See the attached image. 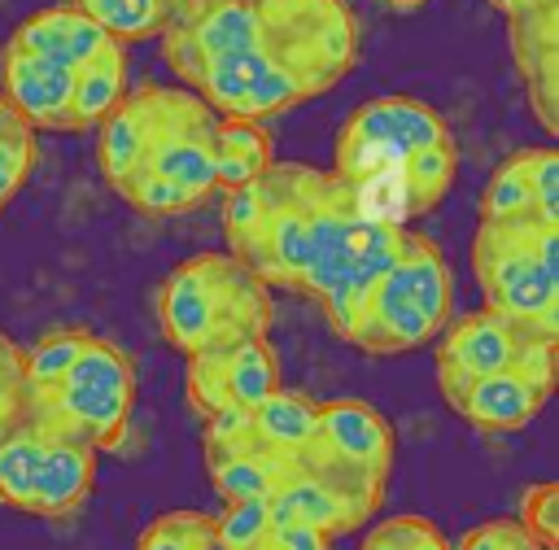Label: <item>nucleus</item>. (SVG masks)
Masks as SVG:
<instances>
[{"mask_svg":"<svg viewBox=\"0 0 559 550\" xmlns=\"http://www.w3.org/2000/svg\"><path fill=\"white\" fill-rule=\"evenodd\" d=\"M271 319V288L236 253H197L157 288V327L183 358L266 336Z\"/></svg>","mask_w":559,"mask_h":550,"instance_id":"obj_1","label":"nucleus"},{"mask_svg":"<svg viewBox=\"0 0 559 550\" xmlns=\"http://www.w3.org/2000/svg\"><path fill=\"white\" fill-rule=\"evenodd\" d=\"M450 306L454 279L441 249L424 231L406 227L393 266L371 284L345 340L367 354H406L428 345L445 327Z\"/></svg>","mask_w":559,"mask_h":550,"instance_id":"obj_2","label":"nucleus"},{"mask_svg":"<svg viewBox=\"0 0 559 550\" xmlns=\"http://www.w3.org/2000/svg\"><path fill=\"white\" fill-rule=\"evenodd\" d=\"M485 310L559 332V227L537 218L480 223L472 244Z\"/></svg>","mask_w":559,"mask_h":550,"instance_id":"obj_3","label":"nucleus"},{"mask_svg":"<svg viewBox=\"0 0 559 550\" xmlns=\"http://www.w3.org/2000/svg\"><path fill=\"white\" fill-rule=\"evenodd\" d=\"M328 170L301 162H271L258 179V214L249 227L227 236V253H236L266 288L301 292L306 244H310V205L323 188Z\"/></svg>","mask_w":559,"mask_h":550,"instance_id":"obj_4","label":"nucleus"},{"mask_svg":"<svg viewBox=\"0 0 559 550\" xmlns=\"http://www.w3.org/2000/svg\"><path fill=\"white\" fill-rule=\"evenodd\" d=\"M262 48L301 96L332 92L358 61V22L345 0H249Z\"/></svg>","mask_w":559,"mask_h":550,"instance_id":"obj_5","label":"nucleus"},{"mask_svg":"<svg viewBox=\"0 0 559 550\" xmlns=\"http://www.w3.org/2000/svg\"><path fill=\"white\" fill-rule=\"evenodd\" d=\"M131 406H135L131 358L114 340L87 332L70 371L44 397H31V419H39L44 428L79 432L96 450H122L131 432Z\"/></svg>","mask_w":559,"mask_h":550,"instance_id":"obj_6","label":"nucleus"},{"mask_svg":"<svg viewBox=\"0 0 559 550\" xmlns=\"http://www.w3.org/2000/svg\"><path fill=\"white\" fill-rule=\"evenodd\" d=\"M542 332L546 327L511 323L493 310H472V314L445 319V327L432 340H437V380H441V397L450 402V410L459 406V397L472 380L511 371L520 349ZM546 336H559V332H546Z\"/></svg>","mask_w":559,"mask_h":550,"instance_id":"obj_7","label":"nucleus"},{"mask_svg":"<svg viewBox=\"0 0 559 550\" xmlns=\"http://www.w3.org/2000/svg\"><path fill=\"white\" fill-rule=\"evenodd\" d=\"M515 70L524 79V96L533 105V118L542 131H559V0L528 4L520 13H507Z\"/></svg>","mask_w":559,"mask_h":550,"instance_id":"obj_8","label":"nucleus"},{"mask_svg":"<svg viewBox=\"0 0 559 550\" xmlns=\"http://www.w3.org/2000/svg\"><path fill=\"white\" fill-rule=\"evenodd\" d=\"M537 218L559 227V157L555 148L511 153L480 192V223Z\"/></svg>","mask_w":559,"mask_h":550,"instance_id":"obj_9","label":"nucleus"},{"mask_svg":"<svg viewBox=\"0 0 559 550\" xmlns=\"http://www.w3.org/2000/svg\"><path fill=\"white\" fill-rule=\"evenodd\" d=\"M70 87H74V70L35 57L17 44L4 48L0 96L31 131H70Z\"/></svg>","mask_w":559,"mask_h":550,"instance_id":"obj_10","label":"nucleus"},{"mask_svg":"<svg viewBox=\"0 0 559 550\" xmlns=\"http://www.w3.org/2000/svg\"><path fill=\"white\" fill-rule=\"evenodd\" d=\"M314 445L376 476H389L393 467V423L376 406L354 397L314 402Z\"/></svg>","mask_w":559,"mask_h":550,"instance_id":"obj_11","label":"nucleus"},{"mask_svg":"<svg viewBox=\"0 0 559 550\" xmlns=\"http://www.w3.org/2000/svg\"><path fill=\"white\" fill-rule=\"evenodd\" d=\"M345 135H358V140H371L380 148H389L393 157H406V153H419V148H432V144H445L454 140L445 118L415 100V96H376L367 105H358L345 127Z\"/></svg>","mask_w":559,"mask_h":550,"instance_id":"obj_12","label":"nucleus"},{"mask_svg":"<svg viewBox=\"0 0 559 550\" xmlns=\"http://www.w3.org/2000/svg\"><path fill=\"white\" fill-rule=\"evenodd\" d=\"M96 445L83 441L79 432L66 428H48L44 441V458L35 471V489H31V515L44 519H61L70 511L83 506V498L92 493V476H96Z\"/></svg>","mask_w":559,"mask_h":550,"instance_id":"obj_13","label":"nucleus"},{"mask_svg":"<svg viewBox=\"0 0 559 550\" xmlns=\"http://www.w3.org/2000/svg\"><path fill=\"white\" fill-rule=\"evenodd\" d=\"M157 135V83L127 87L122 100L96 122V166L114 188L135 166H144Z\"/></svg>","mask_w":559,"mask_h":550,"instance_id":"obj_14","label":"nucleus"},{"mask_svg":"<svg viewBox=\"0 0 559 550\" xmlns=\"http://www.w3.org/2000/svg\"><path fill=\"white\" fill-rule=\"evenodd\" d=\"M546 397H550L546 384H537V380H528L524 371L511 367V371H493V375L472 380L454 410L467 423H476L480 432H515V428L537 419Z\"/></svg>","mask_w":559,"mask_h":550,"instance_id":"obj_15","label":"nucleus"},{"mask_svg":"<svg viewBox=\"0 0 559 550\" xmlns=\"http://www.w3.org/2000/svg\"><path fill=\"white\" fill-rule=\"evenodd\" d=\"M9 44L26 48V52H35V57H48V61H57V65H66V70H79L87 57H96L100 48H109L114 35H109L105 26H96L83 9L57 4V9L31 13V17L13 31Z\"/></svg>","mask_w":559,"mask_h":550,"instance_id":"obj_16","label":"nucleus"},{"mask_svg":"<svg viewBox=\"0 0 559 550\" xmlns=\"http://www.w3.org/2000/svg\"><path fill=\"white\" fill-rule=\"evenodd\" d=\"M210 153H214V179L223 192L258 179L275 162V144L262 118H218L210 135Z\"/></svg>","mask_w":559,"mask_h":550,"instance_id":"obj_17","label":"nucleus"},{"mask_svg":"<svg viewBox=\"0 0 559 550\" xmlns=\"http://www.w3.org/2000/svg\"><path fill=\"white\" fill-rule=\"evenodd\" d=\"M127 92V48L114 39L109 48H100L96 57H87L74 70V87H70V131H87L96 127Z\"/></svg>","mask_w":559,"mask_h":550,"instance_id":"obj_18","label":"nucleus"},{"mask_svg":"<svg viewBox=\"0 0 559 550\" xmlns=\"http://www.w3.org/2000/svg\"><path fill=\"white\" fill-rule=\"evenodd\" d=\"M297 467L310 471L319 485H328V489L336 493V502H341L345 515H349V528H362V524L376 515L380 493H384V476H376V471H367V467H358V463H345V458L319 450L314 441L297 454Z\"/></svg>","mask_w":559,"mask_h":550,"instance_id":"obj_19","label":"nucleus"},{"mask_svg":"<svg viewBox=\"0 0 559 550\" xmlns=\"http://www.w3.org/2000/svg\"><path fill=\"white\" fill-rule=\"evenodd\" d=\"M218 367H223V388L231 406L253 410L262 397L280 388V358L266 336H249V340L218 349Z\"/></svg>","mask_w":559,"mask_h":550,"instance_id":"obj_20","label":"nucleus"},{"mask_svg":"<svg viewBox=\"0 0 559 550\" xmlns=\"http://www.w3.org/2000/svg\"><path fill=\"white\" fill-rule=\"evenodd\" d=\"M249 428L262 445L297 458L310 441H314V402L293 393V388H275L271 397H262L249 410Z\"/></svg>","mask_w":559,"mask_h":550,"instance_id":"obj_21","label":"nucleus"},{"mask_svg":"<svg viewBox=\"0 0 559 550\" xmlns=\"http://www.w3.org/2000/svg\"><path fill=\"white\" fill-rule=\"evenodd\" d=\"M454 170H459V148L454 140L445 144H432V148H419V153H406L397 179H402V218H419L428 214L454 183Z\"/></svg>","mask_w":559,"mask_h":550,"instance_id":"obj_22","label":"nucleus"},{"mask_svg":"<svg viewBox=\"0 0 559 550\" xmlns=\"http://www.w3.org/2000/svg\"><path fill=\"white\" fill-rule=\"evenodd\" d=\"M44 441H48V428L39 419H31V415L0 437V502L4 506H13V511L31 506L35 471H39V458H44Z\"/></svg>","mask_w":559,"mask_h":550,"instance_id":"obj_23","label":"nucleus"},{"mask_svg":"<svg viewBox=\"0 0 559 550\" xmlns=\"http://www.w3.org/2000/svg\"><path fill=\"white\" fill-rule=\"evenodd\" d=\"M74 9H83L96 26H105L118 44H135V39H157L162 26L179 13L175 0H70Z\"/></svg>","mask_w":559,"mask_h":550,"instance_id":"obj_24","label":"nucleus"},{"mask_svg":"<svg viewBox=\"0 0 559 550\" xmlns=\"http://www.w3.org/2000/svg\"><path fill=\"white\" fill-rule=\"evenodd\" d=\"M87 340V327H52L48 336H39L31 349H22V380H26V397H44L79 358Z\"/></svg>","mask_w":559,"mask_h":550,"instance_id":"obj_25","label":"nucleus"},{"mask_svg":"<svg viewBox=\"0 0 559 550\" xmlns=\"http://www.w3.org/2000/svg\"><path fill=\"white\" fill-rule=\"evenodd\" d=\"M280 493H284V502H288V511H293L297 524H310V528H319L323 537L349 533V515H345V506H341L336 493H332L328 485H319L310 471L297 467V471L280 485Z\"/></svg>","mask_w":559,"mask_h":550,"instance_id":"obj_26","label":"nucleus"},{"mask_svg":"<svg viewBox=\"0 0 559 550\" xmlns=\"http://www.w3.org/2000/svg\"><path fill=\"white\" fill-rule=\"evenodd\" d=\"M135 550H223L214 541V519L201 511H166L135 537Z\"/></svg>","mask_w":559,"mask_h":550,"instance_id":"obj_27","label":"nucleus"},{"mask_svg":"<svg viewBox=\"0 0 559 550\" xmlns=\"http://www.w3.org/2000/svg\"><path fill=\"white\" fill-rule=\"evenodd\" d=\"M114 192H118L131 210L148 214V218H170V214H183V210L197 205L183 188H175V183H170L166 175H157L153 166H135L127 179L114 183Z\"/></svg>","mask_w":559,"mask_h":550,"instance_id":"obj_28","label":"nucleus"},{"mask_svg":"<svg viewBox=\"0 0 559 550\" xmlns=\"http://www.w3.org/2000/svg\"><path fill=\"white\" fill-rule=\"evenodd\" d=\"M31 166H35V131L17 113H9L0 122V210L17 196Z\"/></svg>","mask_w":559,"mask_h":550,"instance_id":"obj_29","label":"nucleus"},{"mask_svg":"<svg viewBox=\"0 0 559 550\" xmlns=\"http://www.w3.org/2000/svg\"><path fill=\"white\" fill-rule=\"evenodd\" d=\"M358 550H450V541L424 515H389L384 524L367 528Z\"/></svg>","mask_w":559,"mask_h":550,"instance_id":"obj_30","label":"nucleus"},{"mask_svg":"<svg viewBox=\"0 0 559 550\" xmlns=\"http://www.w3.org/2000/svg\"><path fill=\"white\" fill-rule=\"evenodd\" d=\"M271 537V524H266V498H240V502H227L218 515H214V541L223 550H253L258 541Z\"/></svg>","mask_w":559,"mask_h":550,"instance_id":"obj_31","label":"nucleus"},{"mask_svg":"<svg viewBox=\"0 0 559 550\" xmlns=\"http://www.w3.org/2000/svg\"><path fill=\"white\" fill-rule=\"evenodd\" d=\"M520 528L542 550H559V485L555 480L528 485L520 493Z\"/></svg>","mask_w":559,"mask_h":550,"instance_id":"obj_32","label":"nucleus"},{"mask_svg":"<svg viewBox=\"0 0 559 550\" xmlns=\"http://www.w3.org/2000/svg\"><path fill=\"white\" fill-rule=\"evenodd\" d=\"M450 550H542V546L520 528V519H489L467 528Z\"/></svg>","mask_w":559,"mask_h":550,"instance_id":"obj_33","label":"nucleus"},{"mask_svg":"<svg viewBox=\"0 0 559 550\" xmlns=\"http://www.w3.org/2000/svg\"><path fill=\"white\" fill-rule=\"evenodd\" d=\"M249 437V410L245 406H218L205 415V450H231Z\"/></svg>","mask_w":559,"mask_h":550,"instance_id":"obj_34","label":"nucleus"},{"mask_svg":"<svg viewBox=\"0 0 559 550\" xmlns=\"http://www.w3.org/2000/svg\"><path fill=\"white\" fill-rule=\"evenodd\" d=\"M26 415H31L26 384H22V380H0V437H4L9 428H17Z\"/></svg>","mask_w":559,"mask_h":550,"instance_id":"obj_35","label":"nucleus"},{"mask_svg":"<svg viewBox=\"0 0 559 550\" xmlns=\"http://www.w3.org/2000/svg\"><path fill=\"white\" fill-rule=\"evenodd\" d=\"M271 541H275V550H332L328 546L332 537H323L310 524H284L280 533H271Z\"/></svg>","mask_w":559,"mask_h":550,"instance_id":"obj_36","label":"nucleus"},{"mask_svg":"<svg viewBox=\"0 0 559 550\" xmlns=\"http://www.w3.org/2000/svg\"><path fill=\"white\" fill-rule=\"evenodd\" d=\"M498 13H520V9H528V4H542V0H489Z\"/></svg>","mask_w":559,"mask_h":550,"instance_id":"obj_37","label":"nucleus"},{"mask_svg":"<svg viewBox=\"0 0 559 550\" xmlns=\"http://www.w3.org/2000/svg\"><path fill=\"white\" fill-rule=\"evenodd\" d=\"M389 4H393V9H415L419 0H389Z\"/></svg>","mask_w":559,"mask_h":550,"instance_id":"obj_38","label":"nucleus"},{"mask_svg":"<svg viewBox=\"0 0 559 550\" xmlns=\"http://www.w3.org/2000/svg\"><path fill=\"white\" fill-rule=\"evenodd\" d=\"M9 113H13V109H9V100H4V96H0V122H4V118H9Z\"/></svg>","mask_w":559,"mask_h":550,"instance_id":"obj_39","label":"nucleus"},{"mask_svg":"<svg viewBox=\"0 0 559 550\" xmlns=\"http://www.w3.org/2000/svg\"><path fill=\"white\" fill-rule=\"evenodd\" d=\"M253 550H275V541H271V537H266V541H258V546H253Z\"/></svg>","mask_w":559,"mask_h":550,"instance_id":"obj_40","label":"nucleus"},{"mask_svg":"<svg viewBox=\"0 0 559 550\" xmlns=\"http://www.w3.org/2000/svg\"><path fill=\"white\" fill-rule=\"evenodd\" d=\"M175 4H179V9H183V0H175Z\"/></svg>","mask_w":559,"mask_h":550,"instance_id":"obj_41","label":"nucleus"}]
</instances>
